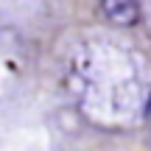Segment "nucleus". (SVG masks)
I'll list each match as a JSON object with an SVG mask.
<instances>
[{"label": "nucleus", "mask_w": 151, "mask_h": 151, "mask_svg": "<svg viewBox=\"0 0 151 151\" xmlns=\"http://www.w3.org/2000/svg\"><path fill=\"white\" fill-rule=\"evenodd\" d=\"M101 11L112 25L132 28L140 20V0H101Z\"/></svg>", "instance_id": "1"}]
</instances>
